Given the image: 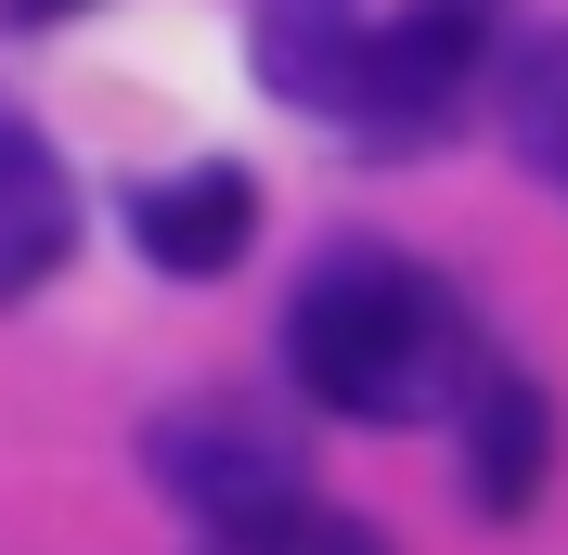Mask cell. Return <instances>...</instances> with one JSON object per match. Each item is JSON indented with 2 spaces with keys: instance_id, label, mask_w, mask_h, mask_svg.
Returning <instances> with one entry per match:
<instances>
[{
  "instance_id": "cell-3",
  "label": "cell",
  "mask_w": 568,
  "mask_h": 555,
  "mask_svg": "<svg viewBox=\"0 0 568 555\" xmlns=\"http://www.w3.org/2000/svg\"><path fill=\"white\" fill-rule=\"evenodd\" d=\"M142 465H155V491H169L207 543H220V529L284 517V504H311L297 440H284L258 401H181V414H155V426H142Z\"/></svg>"
},
{
  "instance_id": "cell-11",
  "label": "cell",
  "mask_w": 568,
  "mask_h": 555,
  "mask_svg": "<svg viewBox=\"0 0 568 555\" xmlns=\"http://www.w3.org/2000/svg\"><path fill=\"white\" fill-rule=\"evenodd\" d=\"M258 13H349V0H258Z\"/></svg>"
},
{
  "instance_id": "cell-1",
  "label": "cell",
  "mask_w": 568,
  "mask_h": 555,
  "mask_svg": "<svg viewBox=\"0 0 568 555\" xmlns=\"http://www.w3.org/2000/svg\"><path fill=\"white\" fill-rule=\"evenodd\" d=\"M478 362L491 349H478L465 297L400 245H323L284 297V375L336 426H426L465 401Z\"/></svg>"
},
{
  "instance_id": "cell-10",
  "label": "cell",
  "mask_w": 568,
  "mask_h": 555,
  "mask_svg": "<svg viewBox=\"0 0 568 555\" xmlns=\"http://www.w3.org/2000/svg\"><path fill=\"white\" fill-rule=\"evenodd\" d=\"M65 13H91V0H0V27H13V39H39V27H65Z\"/></svg>"
},
{
  "instance_id": "cell-9",
  "label": "cell",
  "mask_w": 568,
  "mask_h": 555,
  "mask_svg": "<svg viewBox=\"0 0 568 555\" xmlns=\"http://www.w3.org/2000/svg\"><path fill=\"white\" fill-rule=\"evenodd\" d=\"M194 555H388V529L336 517V504H284V517H258V529H220V543H194Z\"/></svg>"
},
{
  "instance_id": "cell-5",
  "label": "cell",
  "mask_w": 568,
  "mask_h": 555,
  "mask_svg": "<svg viewBox=\"0 0 568 555\" xmlns=\"http://www.w3.org/2000/svg\"><path fill=\"white\" fill-rule=\"evenodd\" d=\"M130 245H142L169 284H220V272L258 245V181L220 169V155H207V169L142 181V194H130Z\"/></svg>"
},
{
  "instance_id": "cell-6",
  "label": "cell",
  "mask_w": 568,
  "mask_h": 555,
  "mask_svg": "<svg viewBox=\"0 0 568 555\" xmlns=\"http://www.w3.org/2000/svg\"><path fill=\"white\" fill-rule=\"evenodd\" d=\"M65 259H78V181L27 117H0V311H27Z\"/></svg>"
},
{
  "instance_id": "cell-2",
  "label": "cell",
  "mask_w": 568,
  "mask_h": 555,
  "mask_svg": "<svg viewBox=\"0 0 568 555\" xmlns=\"http://www.w3.org/2000/svg\"><path fill=\"white\" fill-rule=\"evenodd\" d=\"M491 65H504V0H400L388 27L362 39L349 142H375V155H426V142L478 104Z\"/></svg>"
},
{
  "instance_id": "cell-4",
  "label": "cell",
  "mask_w": 568,
  "mask_h": 555,
  "mask_svg": "<svg viewBox=\"0 0 568 555\" xmlns=\"http://www.w3.org/2000/svg\"><path fill=\"white\" fill-rule=\"evenodd\" d=\"M453 440H465V504L478 517H530L542 478H556V401H542L517 362H478L453 401Z\"/></svg>"
},
{
  "instance_id": "cell-7",
  "label": "cell",
  "mask_w": 568,
  "mask_h": 555,
  "mask_svg": "<svg viewBox=\"0 0 568 555\" xmlns=\"http://www.w3.org/2000/svg\"><path fill=\"white\" fill-rule=\"evenodd\" d=\"M362 13H258V91H284L297 117H336L349 130L362 104Z\"/></svg>"
},
{
  "instance_id": "cell-8",
  "label": "cell",
  "mask_w": 568,
  "mask_h": 555,
  "mask_svg": "<svg viewBox=\"0 0 568 555\" xmlns=\"http://www.w3.org/2000/svg\"><path fill=\"white\" fill-rule=\"evenodd\" d=\"M504 142L530 181H568V27L504 39Z\"/></svg>"
}]
</instances>
